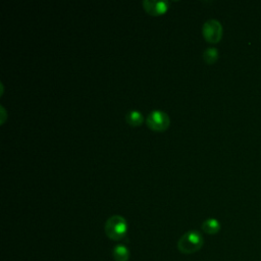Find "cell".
<instances>
[{"label": "cell", "mask_w": 261, "mask_h": 261, "mask_svg": "<svg viewBox=\"0 0 261 261\" xmlns=\"http://www.w3.org/2000/svg\"><path fill=\"white\" fill-rule=\"evenodd\" d=\"M113 257L116 261H129L130 251L125 245H117L113 249Z\"/></svg>", "instance_id": "obj_7"}, {"label": "cell", "mask_w": 261, "mask_h": 261, "mask_svg": "<svg viewBox=\"0 0 261 261\" xmlns=\"http://www.w3.org/2000/svg\"><path fill=\"white\" fill-rule=\"evenodd\" d=\"M222 26L217 20L210 19L203 24L202 34L209 43H218L222 38Z\"/></svg>", "instance_id": "obj_4"}, {"label": "cell", "mask_w": 261, "mask_h": 261, "mask_svg": "<svg viewBox=\"0 0 261 261\" xmlns=\"http://www.w3.org/2000/svg\"><path fill=\"white\" fill-rule=\"evenodd\" d=\"M201 229L204 233L208 235H215L220 231V223L215 218H208L205 221H203Z\"/></svg>", "instance_id": "obj_6"}, {"label": "cell", "mask_w": 261, "mask_h": 261, "mask_svg": "<svg viewBox=\"0 0 261 261\" xmlns=\"http://www.w3.org/2000/svg\"><path fill=\"white\" fill-rule=\"evenodd\" d=\"M104 230L108 238L119 241L126 237L128 232V222L122 215H113L106 220Z\"/></svg>", "instance_id": "obj_2"}, {"label": "cell", "mask_w": 261, "mask_h": 261, "mask_svg": "<svg viewBox=\"0 0 261 261\" xmlns=\"http://www.w3.org/2000/svg\"><path fill=\"white\" fill-rule=\"evenodd\" d=\"M218 59V50L214 47H209L203 52V60L207 64H213Z\"/></svg>", "instance_id": "obj_9"}, {"label": "cell", "mask_w": 261, "mask_h": 261, "mask_svg": "<svg viewBox=\"0 0 261 261\" xmlns=\"http://www.w3.org/2000/svg\"><path fill=\"white\" fill-rule=\"evenodd\" d=\"M203 244L204 239L199 232L189 231L180 238L178 242V249L184 254H192L199 251Z\"/></svg>", "instance_id": "obj_1"}, {"label": "cell", "mask_w": 261, "mask_h": 261, "mask_svg": "<svg viewBox=\"0 0 261 261\" xmlns=\"http://www.w3.org/2000/svg\"><path fill=\"white\" fill-rule=\"evenodd\" d=\"M127 123L132 127H138L141 126L144 122V117L141 111L139 110H131L126 116Z\"/></svg>", "instance_id": "obj_8"}, {"label": "cell", "mask_w": 261, "mask_h": 261, "mask_svg": "<svg viewBox=\"0 0 261 261\" xmlns=\"http://www.w3.org/2000/svg\"><path fill=\"white\" fill-rule=\"evenodd\" d=\"M146 124L149 129L155 132H163L170 125V119L165 111L156 109L151 111L146 120Z\"/></svg>", "instance_id": "obj_3"}, {"label": "cell", "mask_w": 261, "mask_h": 261, "mask_svg": "<svg viewBox=\"0 0 261 261\" xmlns=\"http://www.w3.org/2000/svg\"><path fill=\"white\" fill-rule=\"evenodd\" d=\"M144 10L151 16L156 17L164 14L168 9V3L164 0H144Z\"/></svg>", "instance_id": "obj_5"}]
</instances>
